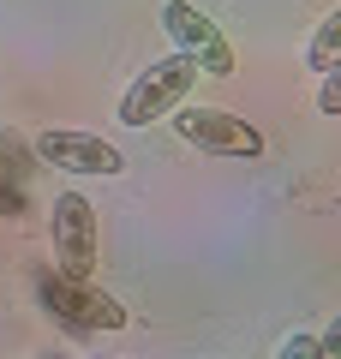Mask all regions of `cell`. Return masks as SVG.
<instances>
[{
	"instance_id": "cell-6",
	"label": "cell",
	"mask_w": 341,
	"mask_h": 359,
	"mask_svg": "<svg viewBox=\"0 0 341 359\" xmlns=\"http://www.w3.org/2000/svg\"><path fill=\"white\" fill-rule=\"evenodd\" d=\"M42 287H48V306L60 311V318H72L78 330H120V323H126V306H120V299H108V294H96V287L72 282V276L42 282Z\"/></svg>"
},
{
	"instance_id": "cell-10",
	"label": "cell",
	"mask_w": 341,
	"mask_h": 359,
	"mask_svg": "<svg viewBox=\"0 0 341 359\" xmlns=\"http://www.w3.org/2000/svg\"><path fill=\"white\" fill-rule=\"evenodd\" d=\"M312 341H317V359H341V318L329 323L323 335H312Z\"/></svg>"
},
{
	"instance_id": "cell-3",
	"label": "cell",
	"mask_w": 341,
	"mask_h": 359,
	"mask_svg": "<svg viewBox=\"0 0 341 359\" xmlns=\"http://www.w3.org/2000/svg\"><path fill=\"white\" fill-rule=\"evenodd\" d=\"M168 120H174V132L186 144H198V150H210V156H246V162H252V156L269 150L258 126H246L240 114H222V108H186L180 102Z\"/></svg>"
},
{
	"instance_id": "cell-4",
	"label": "cell",
	"mask_w": 341,
	"mask_h": 359,
	"mask_svg": "<svg viewBox=\"0 0 341 359\" xmlns=\"http://www.w3.org/2000/svg\"><path fill=\"white\" fill-rule=\"evenodd\" d=\"M162 30H168V42H174L180 54H192L198 60V72H210V78H234V42L222 36V30L210 25V18L198 13V6H186V0H168L162 6Z\"/></svg>"
},
{
	"instance_id": "cell-9",
	"label": "cell",
	"mask_w": 341,
	"mask_h": 359,
	"mask_svg": "<svg viewBox=\"0 0 341 359\" xmlns=\"http://www.w3.org/2000/svg\"><path fill=\"white\" fill-rule=\"evenodd\" d=\"M317 114H341V78L323 72V90H317Z\"/></svg>"
},
{
	"instance_id": "cell-11",
	"label": "cell",
	"mask_w": 341,
	"mask_h": 359,
	"mask_svg": "<svg viewBox=\"0 0 341 359\" xmlns=\"http://www.w3.org/2000/svg\"><path fill=\"white\" fill-rule=\"evenodd\" d=\"M18 210H25V204H18V192H13V186H0V216H18Z\"/></svg>"
},
{
	"instance_id": "cell-8",
	"label": "cell",
	"mask_w": 341,
	"mask_h": 359,
	"mask_svg": "<svg viewBox=\"0 0 341 359\" xmlns=\"http://www.w3.org/2000/svg\"><path fill=\"white\" fill-rule=\"evenodd\" d=\"M276 359H317V341H312L305 330H293L288 341H281V353H276Z\"/></svg>"
},
{
	"instance_id": "cell-2",
	"label": "cell",
	"mask_w": 341,
	"mask_h": 359,
	"mask_svg": "<svg viewBox=\"0 0 341 359\" xmlns=\"http://www.w3.org/2000/svg\"><path fill=\"white\" fill-rule=\"evenodd\" d=\"M48 245H54L60 276H72V282H90V276H96V210H90L84 192H60L54 198Z\"/></svg>"
},
{
	"instance_id": "cell-1",
	"label": "cell",
	"mask_w": 341,
	"mask_h": 359,
	"mask_svg": "<svg viewBox=\"0 0 341 359\" xmlns=\"http://www.w3.org/2000/svg\"><path fill=\"white\" fill-rule=\"evenodd\" d=\"M192 90H198V60L192 54H168V60H150L138 78H132V90L120 96V126H150V120H162V114H174L180 102H186Z\"/></svg>"
},
{
	"instance_id": "cell-5",
	"label": "cell",
	"mask_w": 341,
	"mask_h": 359,
	"mask_svg": "<svg viewBox=\"0 0 341 359\" xmlns=\"http://www.w3.org/2000/svg\"><path fill=\"white\" fill-rule=\"evenodd\" d=\"M36 156L54 168H66V174H120L126 168V156L114 150L108 138H96V132H42L36 138Z\"/></svg>"
},
{
	"instance_id": "cell-7",
	"label": "cell",
	"mask_w": 341,
	"mask_h": 359,
	"mask_svg": "<svg viewBox=\"0 0 341 359\" xmlns=\"http://www.w3.org/2000/svg\"><path fill=\"white\" fill-rule=\"evenodd\" d=\"M305 60H312V72H335V66H341V13H329L323 25L312 30V48H305Z\"/></svg>"
}]
</instances>
